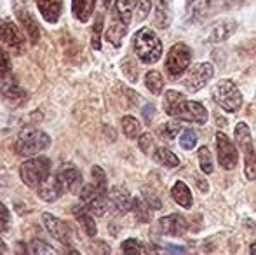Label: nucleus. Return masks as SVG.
Masks as SVG:
<instances>
[{
  "instance_id": "nucleus-1",
  "label": "nucleus",
  "mask_w": 256,
  "mask_h": 255,
  "mask_svg": "<svg viewBox=\"0 0 256 255\" xmlns=\"http://www.w3.org/2000/svg\"><path fill=\"white\" fill-rule=\"evenodd\" d=\"M132 49L140 62L152 65L157 63L162 56V42L152 28H140L132 37Z\"/></svg>"
},
{
  "instance_id": "nucleus-2",
  "label": "nucleus",
  "mask_w": 256,
  "mask_h": 255,
  "mask_svg": "<svg viewBox=\"0 0 256 255\" xmlns=\"http://www.w3.org/2000/svg\"><path fill=\"white\" fill-rule=\"evenodd\" d=\"M51 175V161L44 156L32 157L20 166V177L24 185L38 189Z\"/></svg>"
},
{
  "instance_id": "nucleus-3",
  "label": "nucleus",
  "mask_w": 256,
  "mask_h": 255,
  "mask_svg": "<svg viewBox=\"0 0 256 255\" xmlns=\"http://www.w3.org/2000/svg\"><path fill=\"white\" fill-rule=\"evenodd\" d=\"M49 145H51V136L48 133L40 131V129H30V131H23L18 136L16 143H14V150L21 157H32L40 154Z\"/></svg>"
},
{
  "instance_id": "nucleus-4",
  "label": "nucleus",
  "mask_w": 256,
  "mask_h": 255,
  "mask_svg": "<svg viewBox=\"0 0 256 255\" xmlns=\"http://www.w3.org/2000/svg\"><path fill=\"white\" fill-rule=\"evenodd\" d=\"M211 96L223 110L226 112H237L242 105V95H240L239 88L234 81L225 79V81H220L218 84L212 88Z\"/></svg>"
},
{
  "instance_id": "nucleus-5",
  "label": "nucleus",
  "mask_w": 256,
  "mask_h": 255,
  "mask_svg": "<svg viewBox=\"0 0 256 255\" xmlns=\"http://www.w3.org/2000/svg\"><path fill=\"white\" fill-rule=\"evenodd\" d=\"M236 142L244 152V171H246L248 180L256 178V149L251 138V131L248 124L239 123L236 126Z\"/></svg>"
},
{
  "instance_id": "nucleus-6",
  "label": "nucleus",
  "mask_w": 256,
  "mask_h": 255,
  "mask_svg": "<svg viewBox=\"0 0 256 255\" xmlns=\"http://www.w3.org/2000/svg\"><path fill=\"white\" fill-rule=\"evenodd\" d=\"M190 62H192V49L185 44V42H178L174 44L168 53L166 58V72L169 74L171 79H178L183 75V72L188 68Z\"/></svg>"
},
{
  "instance_id": "nucleus-7",
  "label": "nucleus",
  "mask_w": 256,
  "mask_h": 255,
  "mask_svg": "<svg viewBox=\"0 0 256 255\" xmlns=\"http://www.w3.org/2000/svg\"><path fill=\"white\" fill-rule=\"evenodd\" d=\"M82 204L94 215H104L108 210V191H103L96 184H86L80 191Z\"/></svg>"
},
{
  "instance_id": "nucleus-8",
  "label": "nucleus",
  "mask_w": 256,
  "mask_h": 255,
  "mask_svg": "<svg viewBox=\"0 0 256 255\" xmlns=\"http://www.w3.org/2000/svg\"><path fill=\"white\" fill-rule=\"evenodd\" d=\"M12 9L18 21L21 23V28L24 30V34L28 35V39L34 44H37L38 39H40V28H38V23L34 14H32V11L28 9L26 0H12Z\"/></svg>"
},
{
  "instance_id": "nucleus-9",
  "label": "nucleus",
  "mask_w": 256,
  "mask_h": 255,
  "mask_svg": "<svg viewBox=\"0 0 256 255\" xmlns=\"http://www.w3.org/2000/svg\"><path fill=\"white\" fill-rule=\"evenodd\" d=\"M42 220H44L46 229H48L49 234H51L54 239H58V241L66 246L74 245V229H72L70 224H66V222L61 220V218L54 217L49 211L42 213Z\"/></svg>"
},
{
  "instance_id": "nucleus-10",
  "label": "nucleus",
  "mask_w": 256,
  "mask_h": 255,
  "mask_svg": "<svg viewBox=\"0 0 256 255\" xmlns=\"http://www.w3.org/2000/svg\"><path fill=\"white\" fill-rule=\"evenodd\" d=\"M56 180L61 185L63 192H74V194H80L82 187H84V178L82 173L74 166V164H63L60 170L56 171Z\"/></svg>"
},
{
  "instance_id": "nucleus-11",
  "label": "nucleus",
  "mask_w": 256,
  "mask_h": 255,
  "mask_svg": "<svg viewBox=\"0 0 256 255\" xmlns=\"http://www.w3.org/2000/svg\"><path fill=\"white\" fill-rule=\"evenodd\" d=\"M212 74H214V68H212L211 63L208 62H202V63H197L190 68L188 75L185 77L183 84L188 91L192 93H197L199 89H202L209 81H211Z\"/></svg>"
},
{
  "instance_id": "nucleus-12",
  "label": "nucleus",
  "mask_w": 256,
  "mask_h": 255,
  "mask_svg": "<svg viewBox=\"0 0 256 255\" xmlns=\"http://www.w3.org/2000/svg\"><path fill=\"white\" fill-rule=\"evenodd\" d=\"M216 152H218L220 164L225 170H234L237 166V163H239V154H237L236 145L222 131L216 133Z\"/></svg>"
},
{
  "instance_id": "nucleus-13",
  "label": "nucleus",
  "mask_w": 256,
  "mask_h": 255,
  "mask_svg": "<svg viewBox=\"0 0 256 255\" xmlns=\"http://www.w3.org/2000/svg\"><path fill=\"white\" fill-rule=\"evenodd\" d=\"M0 44L14 53H21L24 46V37L21 30L9 20L0 21Z\"/></svg>"
},
{
  "instance_id": "nucleus-14",
  "label": "nucleus",
  "mask_w": 256,
  "mask_h": 255,
  "mask_svg": "<svg viewBox=\"0 0 256 255\" xmlns=\"http://www.w3.org/2000/svg\"><path fill=\"white\" fill-rule=\"evenodd\" d=\"M178 119L186 121V123H196V124H204L208 121V110L202 103L199 102H188V100H183L182 105L176 110V116Z\"/></svg>"
},
{
  "instance_id": "nucleus-15",
  "label": "nucleus",
  "mask_w": 256,
  "mask_h": 255,
  "mask_svg": "<svg viewBox=\"0 0 256 255\" xmlns=\"http://www.w3.org/2000/svg\"><path fill=\"white\" fill-rule=\"evenodd\" d=\"M158 227H160L162 234L166 236H183L188 231V222L183 215L171 213L158 220Z\"/></svg>"
},
{
  "instance_id": "nucleus-16",
  "label": "nucleus",
  "mask_w": 256,
  "mask_h": 255,
  "mask_svg": "<svg viewBox=\"0 0 256 255\" xmlns=\"http://www.w3.org/2000/svg\"><path fill=\"white\" fill-rule=\"evenodd\" d=\"M108 206H112V210L115 213H128L132 208L131 194L126 191L124 187H112L108 191Z\"/></svg>"
},
{
  "instance_id": "nucleus-17",
  "label": "nucleus",
  "mask_w": 256,
  "mask_h": 255,
  "mask_svg": "<svg viewBox=\"0 0 256 255\" xmlns=\"http://www.w3.org/2000/svg\"><path fill=\"white\" fill-rule=\"evenodd\" d=\"M237 30V23L234 20H223L218 21L209 32V42H223L230 39Z\"/></svg>"
},
{
  "instance_id": "nucleus-18",
  "label": "nucleus",
  "mask_w": 256,
  "mask_h": 255,
  "mask_svg": "<svg viewBox=\"0 0 256 255\" xmlns=\"http://www.w3.org/2000/svg\"><path fill=\"white\" fill-rule=\"evenodd\" d=\"M37 7L40 16L44 18L48 23H56L61 16V9H63V0H37Z\"/></svg>"
},
{
  "instance_id": "nucleus-19",
  "label": "nucleus",
  "mask_w": 256,
  "mask_h": 255,
  "mask_svg": "<svg viewBox=\"0 0 256 255\" xmlns=\"http://www.w3.org/2000/svg\"><path fill=\"white\" fill-rule=\"evenodd\" d=\"M72 211H74V215L78 220V224L82 225V229L86 231V234L91 236V238H94L96 232H98V229H96V222H94V218H92L91 211H89L84 204H77V206H74V210Z\"/></svg>"
},
{
  "instance_id": "nucleus-20",
  "label": "nucleus",
  "mask_w": 256,
  "mask_h": 255,
  "mask_svg": "<svg viewBox=\"0 0 256 255\" xmlns=\"http://www.w3.org/2000/svg\"><path fill=\"white\" fill-rule=\"evenodd\" d=\"M37 194L46 203H54V201L60 199L64 192H63V189H61V185L58 184L56 177H49L48 180L37 189Z\"/></svg>"
},
{
  "instance_id": "nucleus-21",
  "label": "nucleus",
  "mask_w": 256,
  "mask_h": 255,
  "mask_svg": "<svg viewBox=\"0 0 256 255\" xmlns=\"http://www.w3.org/2000/svg\"><path fill=\"white\" fill-rule=\"evenodd\" d=\"M96 0H72V13L74 18L80 23H88L94 14Z\"/></svg>"
},
{
  "instance_id": "nucleus-22",
  "label": "nucleus",
  "mask_w": 256,
  "mask_h": 255,
  "mask_svg": "<svg viewBox=\"0 0 256 255\" xmlns=\"http://www.w3.org/2000/svg\"><path fill=\"white\" fill-rule=\"evenodd\" d=\"M126 32H128V25L122 20H118V16L114 20V23L108 27L106 34H104V39L110 42L115 48H120L122 46V39L126 37Z\"/></svg>"
},
{
  "instance_id": "nucleus-23",
  "label": "nucleus",
  "mask_w": 256,
  "mask_h": 255,
  "mask_svg": "<svg viewBox=\"0 0 256 255\" xmlns=\"http://www.w3.org/2000/svg\"><path fill=\"white\" fill-rule=\"evenodd\" d=\"M171 23V0H155V25L168 28Z\"/></svg>"
},
{
  "instance_id": "nucleus-24",
  "label": "nucleus",
  "mask_w": 256,
  "mask_h": 255,
  "mask_svg": "<svg viewBox=\"0 0 256 255\" xmlns=\"http://www.w3.org/2000/svg\"><path fill=\"white\" fill-rule=\"evenodd\" d=\"M171 196H172V199H174L180 206L185 208V210L192 208V203H194L192 192H190V189L186 187L185 182H176V184L172 185V189H171Z\"/></svg>"
},
{
  "instance_id": "nucleus-25",
  "label": "nucleus",
  "mask_w": 256,
  "mask_h": 255,
  "mask_svg": "<svg viewBox=\"0 0 256 255\" xmlns=\"http://www.w3.org/2000/svg\"><path fill=\"white\" fill-rule=\"evenodd\" d=\"M136 6H138V0H115V13H117L118 20H122L126 25L131 23L132 11Z\"/></svg>"
},
{
  "instance_id": "nucleus-26",
  "label": "nucleus",
  "mask_w": 256,
  "mask_h": 255,
  "mask_svg": "<svg viewBox=\"0 0 256 255\" xmlns=\"http://www.w3.org/2000/svg\"><path fill=\"white\" fill-rule=\"evenodd\" d=\"M154 159L157 161L158 164H162V166L166 168H176L180 166V159L178 156H176L172 150L166 149V147H158L157 150L154 152Z\"/></svg>"
},
{
  "instance_id": "nucleus-27",
  "label": "nucleus",
  "mask_w": 256,
  "mask_h": 255,
  "mask_svg": "<svg viewBox=\"0 0 256 255\" xmlns=\"http://www.w3.org/2000/svg\"><path fill=\"white\" fill-rule=\"evenodd\" d=\"M185 100V96L182 95V93L174 91V89H169L168 93L164 95V110L168 116L174 117L176 116V110H178V107L182 105V102Z\"/></svg>"
},
{
  "instance_id": "nucleus-28",
  "label": "nucleus",
  "mask_w": 256,
  "mask_h": 255,
  "mask_svg": "<svg viewBox=\"0 0 256 255\" xmlns=\"http://www.w3.org/2000/svg\"><path fill=\"white\" fill-rule=\"evenodd\" d=\"M120 126L128 138H140V136H142V124H140V121L136 119V117L124 116L122 117Z\"/></svg>"
},
{
  "instance_id": "nucleus-29",
  "label": "nucleus",
  "mask_w": 256,
  "mask_h": 255,
  "mask_svg": "<svg viewBox=\"0 0 256 255\" xmlns=\"http://www.w3.org/2000/svg\"><path fill=\"white\" fill-rule=\"evenodd\" d=\"M145 84H146V88L150 89L152 95H160L162 89H164V79H162L160 72L150 70L148 74L145 75Z\"/></svg>"
},
{
  "instance_id": "nucleus-30",
  "label": "nucleus",
  "mask_w": 256,
  "mask_h": 255,
  "mask_svg": "<svg viewBox=\"0 0 256 255\" xmlns=\"http://www.w3.org/2000/svg\"><path fill=\"white\" fill-rule=\"evenodd\" d=\"M178 131H182V124L178 121H168V123H164L158 128V135L166 140H172L178 135Z\"/></svg>"
},
{
  "instance_id": "nucleus-31",
  "label": "nucleus",
  "mask_w": 256,
  "mask_h": 255,
  "mask_svg": "<svg viewBox=\"0 0 256 255\" xmlns=\"http://www.w3.org/2000/svg\"><path fill=\"white\" fill-rule=\"evenodd\" d=\"M122 253L124 255H146V250L138 239H126L122 243Z\"/></svg>"
},
{
  "instance_id": "nucleus-32",
  "label": "nucleus",
  "mask_w": 256,
  "mask_h": 255,
  "mask_svg": "<svg viewBox=\"0 0 256 255\" xmlns=\"http://www.w3.org/2000/svg\"><path fill=\"white\" fill-rule=\"evenodd\" d=\"M199 164H200V170L204 171L206 175H209V173H212V156H211V152H209V149L208 147H200L199 149Z\"/></svg>"
},
{
  "instance_id": "nucleus-33",
  "label": "nucleus",
  "mask_w": 256,
  "mask_h": 255,
  "mask_svg": "<svg viewBox=\"0 0 256 255\" xmlns=\"http://www.w3.org/2000/svg\"><path fill=\"white\" fill-rule=\"evenodd\" d=\"M132 210L138 215V218L142 222H148L150 218V210H148V203L145 199H132Z\"/></svg>"
},
{
  "instance_id": "nucleus-34",
  "label": "nucleus",
  "mask_w": 256,
  "mask_h": 255,
  "mask_svg": "<svg viewBox=\"0 0 256 255\" xmlns=\"http://www.w3.org/2000/svg\"><path fill=\"white\" fill-rule=\"evenodd\" d=\"M32 252H34V255H58L56 250L49 243H46L44 239H38V238H35L32 241Z\"/></svg>"
},
{
  "instance_id": "nucleus-35",
  "label": "nucleus",
  "mask_w": 256,
  "mask_h": 255,
  "mask_svg": "<svg viewBox=\"0 0 256 255\" xmlns=\"http://www.w3.org/2000/svg\"><path fill=\"white\" fill-rule=\"evenodd\" d=\"M197 143V135L194 129H185L182 131V136H180V145H182L183 150H192Z\"/></svg>"
},
{
  "instance_id": "nucleus-36",
  "label": "nucleus",
  "mask_w": 256,
  "mask_h": 255,
  "mask_svg": "<svg viewBox=\"0 0 256 255\" xmlns=\"http://www.w3.org/2000/svg\"><path fill=\"white\" fill-rule=\"evenodd\" d=\"M102 28H103V14L100 13L96 16L94 27H92V48L94 49L102 48V42H100V39H102Z\"/></svg>"
},
{
  "instance_id": "nucleus-37",
  "label": "nucleus",
  "mask_w": 256,
  "mask_h": 255,
  "mask_svg": "<svg viewBox=\"0 0 256 255\" xmlns=\"http://www.w3.org/2000/svg\"><path fill=\"white\" fill-rule=\"evenodd\" d=\"M92 184H96L98 187H102L103 191H108V184H106V175L100 166H92Z\"/></svg>"
},
{
  "instance_id": "nucleus-38",
  "label": "nucleus",
  "mask_w": 256,
  "mask_h": 255,
  "mask_svg": "<svg viewBox=\"0 0 256 255\" xmlns=\"http://www.w3.org/2000/svg\"><path fill=\"white\" fill-rule=\"evenodd\" d=\"M10 225V213L6 204L0 201V232H7Z\"/></svg>"
},
{
  "instance_id": "nucleus-39",
  "label": "nucleus",
  "mask_w": 256,
  "mask_h": 255,
  "mask_svg": "<svg viewBox=\"0 0 256 255\" xmlns=\"http://www.w3.org/2000/svg\"><path fill=\"white\" fill-rule=\"evenodd\" d=\"M122 70L126 72V75H128L129 79H131L132 82L138 79V68L134 67V63H132L131 58H126L124 63H122Z\"/></svg>"
},
{
  "instance_id": "nucleus-40",
  "label": "nucleus",
  "mask_w": 256,
  "mask_h": 255,
  "mask_svg": "<svg viewBox=\"0 0 256 255\" xmlns=\"http://www.w3.org/2000/svg\"><path fill=\"white\" fill-rule=\"evenodd\" d=\"M10 58L7 55V51L4 48H0V74L2 75H7L10 74Z\"/></svg>"
},
{
  "instance_id": "nucleus-41",
  "label": "nucleus",
  "mask_w": 256,
  "mask_h": 255,
  "mask_svg": "<svg viewBox=\"0 0 256 255\" xmlns=\"http://www.w3.org/2000/svg\"><path fill=\"white\" fill-rule=\"evenodd\" d=\"M152 9V0H138V20H145Z\"/></svg>"
},
{
  "instance_id": "nucleus-42",
  "label": "nucleus",
  "mask_w": 256,
  "mask_h": 255,
  "mask_svg": "<svg viewBox=\"0 0 256 255\" xmlns=\"http://www.w3.org/2000/svg\"><path fill=\"white\" fill-rule=\"evenodd\" d=\"M152 147H154V140H152V136H150L148 133H143V135L140 136V149H142L145 154H150V150H152Z\"/></svg>"
},
{
  "instance_id": "nucleus-43",
  "label": "nucleus",
  "mask_w": 256,
  "mask_h": 255,
  "mask_svg": "<svg viewBox=\"0 0 256 255\" xmlns=\"http://www.w3.org/2000/svg\"><path fill=\"white\" fill-rule=\"evenodd\" d=\"M92 250H94L96 255H110V246H108L104 241H94Z\"/></svg>"
},
{
  "instance_id": "nucleus-44",
  "label": "nucleus",
  "mask_w": 256,
  "mask_h": 255,
  "mask_svg": "<svg viewBox=\"0 0 256 255\" xmlns=\"http://www.w3.org/2000/svg\"><path fill=\"white\" fill-rule=\"evenodd\" d=\"M154 114H155L154 105H152V103H148V105H146L145 109H143V117H145V121H146V123H150V121H152Z\"/></svg>"
},
{
  "instance_id": "nucleus-45",
  "label": "nucleus",
  "mask_w": 256,
  "mask_h": 255,
  "mask_svg": "<svg viewBox=\"0 0 256 255\" xmlns=\"http://www.w3.org/2000/svg\"><path fill=\"white\" fill-rule=\"evenodd\" d=\"M168 252L171 255H186L183 246H176V245H168Z\"/></svg>"
},
{
  "instance_id": "nucleus-46",
  "label": "nucleus",
  "mask_w": 256,
  "mask_h": 255,
  "mask_svg": "<svg viewBox=\"0 0 256 255\" xmlns=\"http://www.w3.org/2000/svg\"><path fill=\"white\" fill-rule=\"evenodd\" d=\"M0 255H7V248H6V245H4L2 239H0Z\"/></svg>"
},
{
  "instance_id": "nucleus-47",
  "label": "nucleus",
  "mask_w": 256,
  "mask_h": 255,
  "mask_svg": "<svg viewBox=\"0 0 256 255\" xmlns=\"http://www.w3.org/2000/svg\"><path fill=\"white\" fill-rule=\"evenodd\" d=\"M250 252H251V255H256V239L253 243H251V248H250Z\"/></svg>"
},
{
  "instance_id": "nucleus-48",
  "label": "nucleus",
  "mask_w": 256,
  "mask_h": 255,
  "mask_svg": "<svg viewBox=\"0 0 256 255\" xmlns=\"http://www.w3.org/2000/svg\"><path fill=\"white\" fill-rule=\"evenodd\" d=\"M68 255H80V252H77V250H70Z\"/></svg>"
},
{
  "instance_id": "nucleus-49",
  "label": "nucleus",
  "mask_w": 256,
  "mask_h": 255,
  "mask_svg": "<svg viewBox=\"0 0 256 255\" xmlns=\"http://www.w3.org/2000/svg\"><path fill=\"white\" fill-rule=\"evenodd\" d=\"M194 2H196V0H186V7H190V6H192Z\"/></svg>"
}]
</instances>
